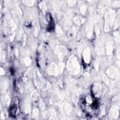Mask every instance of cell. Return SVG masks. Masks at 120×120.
I'll return each instance as SVG.
<instances>
[{"mask_svg":"<svg viewBox=\"0 0 120 120\" xmlns=\"http://www.w3.org/2000/svg\"><path fill=\"white\" fill-rule=\"evenodd\" d=\"M84 58H85V60L86 61V62H89V57L88 56L90 55V51H89V49H87V50H86L84 52Z\"/></svg>","mask_w":120,"mask_h":120,"instance_id":"2","label":"cell"},{"mask_svg":"<svg viewBox=\"0 0 120 120\" xmlns=\"http://www.w3.org/2000/svg\"><path fill=\"white\" fill-rule=\"evenodd\" d=\"M68 68H70L71 70L73 69V72H74L75 73L78 72V68H79V66L76 60L74 59L72 60H71L70 63L68 64Z\"/></svg>","mask_w":120,"mask_h":120,"instance_id":"1","label":"cell"}]
</instances>
